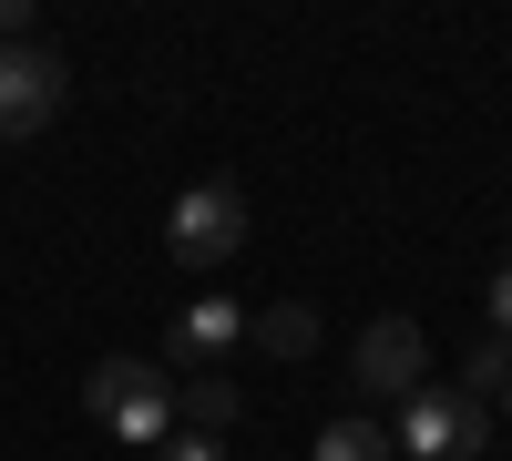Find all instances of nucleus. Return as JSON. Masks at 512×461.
Wrapping results in <instances>:
<instances>
[{
	"instance_id": "obj_1",
	"label": "nucleus",
	"mask_w": 512,
	"mask_h": 461,
	"mask_svg": "<svg viewBox=\"0 0 512 461\" xmlns=\"http://www.w3.org/2000/svg\"><path fill=\"white\" fill-rule=\"evenodd\" d=\"M82 410H93L113 441H134V451H164V441H175V380H164L154 359H93Z\"/></svg>"
},
{
	"instance_id": "obj_2",
	"label": "nucleus",
	"mask_w": 512,
	"mask_h": 461,
	"mask_svg": "<svg viewBox=\"0 0 512 461\" xmlns=\"http://www.w3.org/2000/svg\"><path fill=\"white\" fill-rule=\"evenodd\" d=\"M164 246H175V267H195V277H216L226 257H246V185H226V175L185 185V195H175V226H164Z\"/></svg>"
},
{
	"instance_id": "obj_3",
	"label": "nucleus",
	"mask_w": 512,
	"mask_h": 461,
	"mask_svg": "<svg viewBox=\"0 0 512 461\" xmlns=\"http://www.w3.org/2000/svg\"><path fill=\"white\" fill-rule=\"evenodd\" d=\"M390 441H400V461H472L492 441V410L472 390H410L400 421H390Z\"/></svg>"
},
{
	"instance_id": "obj_4",
	"label": "nucleus",
	"mask_w": 512,
	"mask_h": 461,
	"mask_svg": "<svg viewBox=\"0 0 512 461\" xmlns=\"http://www.w3.org/2000/svg\"><path fill=\"white\" fill-rule=\"evenodd\" d=\"M62 93H72L62 52H41V41H0V144L41 134V123L62 113Z\"/></svg>"
},
{
	"instance_id": "obj_5",
	"label": "nucleus",
	"mask_w": 512,
	"mask_h": 461,
	"mask_svg": "<svg viewBox=\"0 0 512 461\" xmlns=\"http://www.w3.org/2000/svg\"><path fill=\"white\" fill-rule=\"evenodd\" d=\"M349 369H359L369 400H410V390H431V328H420V318H369L359 349H349Z\"/></svg>"
},
{
	"instance_id": "obj_6",
	"label": "nucleus",
	"mask_w": 512,
	"mask_h": 461,
	"mask_svg": "<svg viewBox=\"0 0 512 461\" xmlns=\"http://www.w3.org/2000/svg\"><path fill=\"white\" fill-rule=\"evenodd\" d=\"M246 339V308L236 298H195L175 328H164V359H175V369H205V359H226Z\"/></svg>"
},
{
	"instance_id": "obj_7",
	"label": "nucleus",
	"mask_w": 512,
	"mask_h": 461,
	"mask_svg": "<svg viewBox=\"0 0 512 461\" xmlns=\"http://www.w3.org/2000/svg\"><path fill=\"white\" fill-rule=\"evenodd\" d=\"M175 410H185V431H205V441H226L246 400H236V380H216V369H195V380L175 390Z\"/></svg>"
},
{
	"instance_id": "obj_8",
	"label": "nucleus",
	"mask_w": 512,
	"mask_h": 461,
	"mask_svg": "<svg viewBox=\"0 0 512 461\" xmlns=\"http://www.w3.org/2000/svg\"><path fill=\"white\" fill-rule=\"evenodd\" d=\"M308 461H400V441H390V421H328Z\"/></svg>"
},
{
	"instance_id": "obj_9",
	"label": "nucleus",
	"mask_w": 512,
	"mask_h": 461,
	"mask_svg": "<svg viewBox=\"0 0 512 461\" xmlns=\"http://www.w3.org/2000/svg\"><path fill=\"white\" fill-rule=\"evenodd\" d=\"M246 328H256V349H267V359H308V349H318V318L297 308V298L267 308V318H246Z\"/></svg>"
},
{
	"instance_id": "obj_10",
	"label": "nucleus",
	"mask_w": 512,
	"mask_h": 461,
	"mask_svg": "<svg viewBox=\"0 0 512 461\" xmlns=\"http://www.w3.org/2000/svg\"><path fill=\"white\" fill-rule=\"evenodd\" d=\"M461 390H472V400H502V390H512V339H492V328H482V349H472V369H461Z\"/></svg>"
},
{
	"instance_id": "obj_11",
	"label": "nucleus",
	"mask_w": 512,
	"mask_h": 461,
	"mask_svg": "<svg viewBox=\"0 0 512 461\" xmlns=\"http://www.w3.org/2000/svg\"><path fill=\"white\" fill-rule=\"evenodd\" d=\"M154 461H226V441H205V431H175V441H164Z\"/></svg>"
},
{
	"instance_id": "obj_12",
	"label": "nucleus",
	"mask_w": 512,
	"mask_h": 461,
	"mask_svg": "<svg viewBox=\"0 0 512 461\" xmlns=\"http://www.w3.org/2000/svg\"><path fill=\"white\" fill-rule=\"evenodd\" d=\"M492 339H512V257L492 267Z\"/></svg>"
},
{
	"instance_id": "obj_13",
	"label": "nucleus",
	"mask_w": 512,
	"mask_h": 461,
	"mask_svg": "<svg viewBox=\"0 0 512 461\" xmlns=\"http://www.w3.org/2000/svg\"><path fill=\"white\" fill-rule=\"evenodd\" d=\"M502 421H512V390H502Z\"/></svg>"
}]
</instances>
